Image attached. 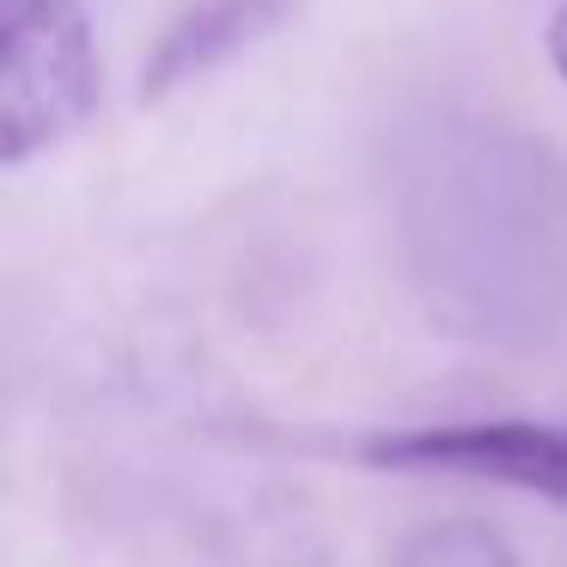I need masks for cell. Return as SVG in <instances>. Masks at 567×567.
I'll list each match as a JSON object with an SVG mask.
<instances>
[{
  "instance_id": "obj_1",
  "label": "cell",
  "mask_w": 567,
  "mask_h": 567,
  "mask_svg": "<svg viewBox=\"0 0 567 567\" xmlns=\"http://www.w3.org/2000/svg\"><path fill=\"white\" fill-rule=\"evenodd\" d=\"M99 104V55L80 0H0V159L74 135Z\"/></svg>"
},
{
  "instance_id": "obj_2",
  "label": "cell",
  "mask_w": 567,
  "mask_h": 567,
  "mask_svg": "<svg viewBox=\"0 0 567 567\" xmlns=\"http://www.w3.org/2000/svg\"><path fill=\"white\" fill-rule=\"evenodd\" d=\"M367 464L409 476H476L567 501V427L549 421H457V427L384 433L367 445Z\"/></svg>"
},
{
  "instance_id": "obj_3",
  "label": "cell",
  "mask_w": 567,
  "mask_h": 567,
  "mask_svg": "<svg viewBox=\"0 0 567 567\" xmlns=\"http://www.w3.org/2000/svg\"><path fill=\"white\" fill-rule=\"evenodd\" d=\"M549 55H555V68H561V80H567V7L549 19Z\"/></svg>"
}]
</instances>
